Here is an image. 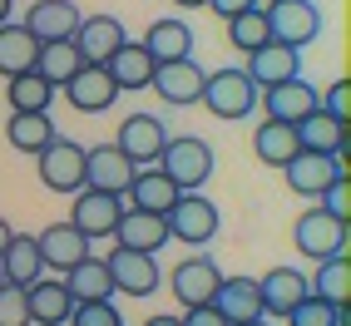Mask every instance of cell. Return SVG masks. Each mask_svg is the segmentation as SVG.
Listing matches in <instances>:
<instances>
[{
  "instance_id": "45",
  "label": "cell",
  "mask_w": 351,
  "mask_h": 326,
  "mask_svg": "<svg viewBox=\"0 0 351 326\" xmlns=\"http://www.w3.org/2000/svg\"><path fill=\"white\" fill-rule=\"evenodd\" d=\"M10 10H15V0H0V25H5V20H15Z\"/></svg>"
},
{
  "instance_id": "22",
  "label": "cell",
  "mask_w": 351,
  "mask_h": 326,
  "mask_svg": "<svg viewBox=\"0 0 351 326\" xmlns=\"http://www.w3.org/2000/svg\"><path fill=\"white\" fill-rule=\"evenodd\" d=\"M307 277L297 267H272L267 277H257V297H263V316H287L302 297H307Z\"/></svg>"
},
{
  "instance_id": "36",
  "label": "cell",
  "mask_w": 351,
  "mask_h": 326,
  "mask_svg": "<svg viewBox=\"0 0 351 326\" xmlns=\"http://www.w3.org/2000/svg\"><path fill=\"white\" fill-rule=\"evenodd\" d=\"M228 40H232V50H243V55H252V50H263V45L272 40V30H267V10H243V15H232L228 20Z\"/></svg>"
},
{
  "instance_id": "41",
  "label": "cell",
  "mask_w": 351,
  "mask_h": 326,
  "mask_svg": "<svg viewBox=\"0 0 351 326\" xmlns=\"http://www.w3.org/2000/svg\"><path fill=\"white\" fill-rule=\"evenodd\" d=\"M322 114H332L337 124H346V114H351V79L341 75L337 84H326V95H322Z\"/></svg>"
},
{
  "instance_id": "2",
  "label": "cell",
  "mask_w": 351,
  "mask_h": 326,
  "mask_svg": "<svg viewBox=\"0 0 351 326\" xmlns=\"http://www.w3.org/2000/svg\"><path fill=\"white\" fill-rule=\"evenodd\" d=\"M198 104H208V114H213V119L238 124V119H247V114L257 109V84L243 75L238 64H232V69H218V75H208Z\"/></svg>"
},
{
  "instance_id": "31",
  "label": "cell",
  "mask_w": 351,
  "mask_h": 326,
  "mask_svg": "<svg viewBox=\"0 0 351 326\" xmlns=\"http://www.w3.org/2000/svg\"><path fill=\"white\" fill-rule=\"evenodd\" d=\"M60 89L55 84H45L35 69H25V75H15L5 79V99H10V114H50Z\"/></svg>"
},
{
  "instance_id": "33",
  "label": "cell",
  "mask_w": 351,
  "mask_h": 326,
  "mask_svg": "<svg viewBox=\"0 0 351 326\" xmlns=\"http://www.w3.org/2000/svg\"><path fill=\"white\" fill-rule=\"evenodd\" d=\"M252 149H257V158H263V163H272V168H287V163L297 158V129L263 119V124L252 129Z\"/></svg>"
},
{
  "instance_id": "7",
  "label": "cell",
  "mask_w": 351,
  "mask_h": 326,
  "mask_svg": "<svg viewBox=\"0 0 351 326\" xmlns=\"http://www.w3.org/2000/svg\"><path fill=\"white\" fill-rule=\"evenodd\" d=\"M169 138H173V134L163 129L158 114H129V119L119 124V138H114V149H119V153L134 163V168H154Z\"/></svg>"
},
{
  "instance_id": "12",
  "label": "cell",
  "mask_w": 351,
  "mask_h": 326,
  "mask_svg": "<svg viewBox=\"0 0 351 326\" xmlns=\"http://www.w3.org/2000/svg\"><path fill=\"white\" fill-rule=\"evenodd\" d=\"M134 163L114 149V144H95V149H84V188H95V193H109V198H124L129 193V183H134Z\"/></svg>"
},
{
  "instance_id": "43",
  "label": "cell",
  "mask_w": 351,
  "mask_h": 326,
  "mask_svg": "<svg viewBox=\"0 0 351 326\" xmlns=\"http://www.w3.org/2000/svg\"><path fill=\"white\" fill-rule=\"evenodd\" d=\"M252 5H257V0H208V10H213L218 20H232V15H243Z\"/></svg>"
},
{
  "instance_id": "6",
  "label": "cell",
  "mask_w": 351,
  "mask_h": 326,
  "mask_svg": "<svg viewBox=\"0 0 351 326\" xmlns=\"http://www.w3.org/2000/svg\"><path fill=\"white\" fill-rule=\"evenodd\" d=\"M267 30H272L277 45H287V50H307L322 35V10L312 0H272L267 5Z\"/></svg>"
},
{
  "instance_id": "24",
  "label": "cell",
  "mask_w": 351,
  "mask_h": 326,
  "mask_svg": "<svg viewBox=\"0 0 351 326\" xmlns=\"http://www.w3.org/2000/svg\"><path fill=\"white\" fill-rule=\"evenodd\" d=\"M30 297V326H69V312H75V297L60 277H40V282L25 287Z\"/></svg>"
},
{
  "instance_id": "38",
  "label": "cell",
  "mask_w": 351,
  "mask_h": 326,
  "mask_svg": "<svg viewBox=\"0 0 351 326\" xmlns=\"http://www.w3.org/2000/svg\"><path fill=\"white\" fill-rule=\"evenodd\" d=\"M69 326H124V316H119L114 301H75Z\"/></svg>"
},
{
  "instance_id": "4",
  "label": "cell",
  "mask_w": 351,
  "mask_h": 326,
  "mask_svg": "<svg viewBox=\"0 0 351 326\" xmlns=\"http://www.w3.org/2000/svg\"><path fill=\"white\" fill-rule=\"evenodd\" d=\"M35 168H40V183L50 193H69L75 198L84 188V149L75 144V138H50L40 153H35Z\"/></svg>"
},
{
  "instance_id": "18",
  "label": "cell",
  "mask_w": 351,
  "mask_h": 326,
  "mask_svg": "<svg viewBox=\"0 0 351 326\" xmlns=\"http://www.w3.org/2000/svg\"><path fill=\"white\" fill-rule=\"evenodd\" d=\"M243 75L257 84V95H263V89H272V84H287V79L302 75V50H287V45L267 40L263 50H252V55H247Z\"/></svg>"
},
{
  "instance_id": "40",
  "label": "cell",
  "mask_w": 351,
  "mask_h": 326,
  "mask_svg": "<svg viewBox=\"0 0 351 326\" xmlns=\"http://www.w3.org/2000/svg\"><path fill=\"white\" fill-rule=\"evenodd\" d=\"M317 203H322V213H332L337 223H346V227H351V178H337V183H332V188H326Z\"/></svg>"
},
{
  "instance_id": "47",
  "label": "cell",
  "mask_w": 351,
  "mask_h": 326,
  "mask_svg": "<svg viewBox=\"0 0 351 326\" xmlns=\"http://www.w3.org/2000/svg\"><path fill=\"white\" fill-rule=\"evenodd\" d=\"M178 10H193V5H208V0H173Z\"/></svg>"
},
{
  "instance_id": "39",
  "label": "cell",
  "mask_w": 351,
  "mask_h": 326,
  "mask_svg": "<svg viewBox=\"0 0 351 326\" xmlns=\"http://www.w3.org/2000/svg\"><path fill=\"white\" fill-rule=\"evenodd\" d=\"M0 326H30V297H25V287L0 282Z\"/></svg>"
},
{
  "instance_id": "16",
  "label": "cell",
  "mask_w": 351,
  "mask_h": 326,
  "mask_svg": "<svg viewBox=\"0 0 351 326\" xmlns=\"http://www.w3.org/2000/svg\"><path fill=\"white\" fill-rule=\"evenodd\" d=\"M20 25H25L40 45H64V40H75V30H80V5H75V0H35Z\"/></svg>"
},
{
  "instance_id": "25",
  "label": "cell",
  "mask_w": 351,
  "mask_h": 326,
  "mask_svg": "<svg viewBox=\"0 0 351 326\" xmlns=\"http://www.w3.org/2000/svg\"><path fill=\"white\" fill-rule=\"evenodd\" d=\"M104 69H109L114 89H119V95H129V89H149V79H154V69H158V64H154V55L144 50V45L124 40L119 50L104 60Z\"/></svg>"
},
{
  "instance_id": "44",
  "label": "cell",
  "mask_w": 351,
  "mask_h": 326,
  "mask_svg": "<svg viewBox=\"0 0 351 326\" xmlns=\"http://www.w3.org/2000/svg\"><path fill=\"white\" fill-rule=\"evenodd\" d=\"M10 238H15V227H10L5 218H0V252H5V242H10Z\"/></svg>"
},
{
  "instance_id": "15",
  "label": "cell",
  "mask_w": 351,
  "mask_h": 326,
  "mask_svg": "<svg viewBox=\"0 0 351 326\" xmlns=\"http://www.w3.org/2000/svg\"><path fill=\"white\" fill-rule=\"evenodd\" d=\"M35 242H40V258H45V272H55L64 277L75 262H84L89 252H95V242L84 238V232L75 223H50L45 232H35Z\"/></svg>"
},
{
  "instance_id": "1",
  "label": "cell",
  "mask_w": 351,
  "mask_h": 326,
  "mask_svg": "<svg viewBox=\"0 0 351 326\" xmlns=\"http://www.w3.org/2000/svg\"><path fill=\"white\" fill-rule=\"evenodd\" d=\"M213 163L218 158H213V149H208V138H193V134L169 138L163 153H158V168L178 183V193H198L203 183L213 178Z\"/></svg>"
},
{
  "instance_id": "46",
  "label": "cell",
  "mask_w": 351,
  "mask_h": 326,
  "mask_svg": "<svg viewBox=\"0 0 351 326\" xmlns=\"http://www.w3.org/2000/svg\"><path fill=\"white\" fill-rule=\"evenodd\" d=\"M144 326H178V316H149Z\"/></svg>"
},
{
  "instance_id": "49",
  "label": "cell",
  "mask_w": 351,
  "mask_h": 326,
  "mask_svg": "<svg viewBox=\"0 0 351 326\" xmlns=\"http://www.w3.org/2000/svg\"><path fill=\"white\" fill-rule=\"evenodd\" d=\"M0 282H5V277H0Z\"/></svg>"
},
{
  "instance_id": "19",
  "label": "cell",
  "mask_w": 351,
  "mask_h": 326,
  "mask_svg": "<svg viewBox=\"0 0 351 326\" xmlns=\"http://www.w3.org/2000/svg\"><path fill=\"white\" fill-rule=\"evenodd\" d=\"M228 326H247L263 316V297H257V277H223L213 301H208Z\"/></svg>"
},
{
  "instance_id": "8",
  "label": "cell",
  "mask_w": 351,
  "mask_h": 326,
  "mask_svg": "<svg viewBox=\"0 0 351 326\" xmlns=\"http://www.w3.org/2000/svg\"><path fill=\"white\" fill-rule=\"evenodd\" d=\"M203 84H208V69L189 55V60H169V64H158L154 69V79L149 89L163 99V104H173V109H189L203 99Z\"/></svg>"
},
{
  "instance_id": "48",
  "label": "cell",
  "mask_w": 351,
  "mask_h": 326,
  "mask_svg": "<svg viewBox=\"0 0 351 326\" xmlns=\"http://www.w3.org/2000/svg\"><path fill=\"white\" fill-rule=\"evenodd\" d=\"M247 326H272V321H267V316H257V321H247Z\"/></svg>"
},
{
  "instance_id": "13",
  "label": "cell",
  "mask_w": 351,
  "mask_h": 326,
  "mask_svg": "<svg viewBox=\"0 0 351 326\" xmlns=\"http://www.w3.org/2000/svg\"><path fill=\"white\" fill-rule=\"evenodd\" d=\"M119 218H124V198H109V193H95V188H80L75 193V208H69V223H75L89 242L114 238Z\"/></svg>"
},
{
  "instance_id": "5",
  "label": "cell",
  "mask_w": 351,
  "mask_h": 326,
  "mask_svg": "<svg viewBox=\"0 0 351 326\" xmlns=\"http://www.w3.org/2000/svg\"><path fill=\"white\" fill-rule=\"evenodd\" d=\"M292 242H297L302 258L326 262V258H337V252L351 247V227L337 223L332 213H322V208H307V213L297 218V227H292Z\"/></svg>"
},
{
  "instance_id": "17",
  "label": "cell",
  "mask_w": 351,
  "mask_h": 326,
  "mask_svg": "<svg viewBox=\"0 0 351 326\" xmlns=\"http://www.w3.org/2000/svg\"><path fill=\"white\" fill-rule=\"evenodd\" d=\"M129 35H124V20L119 15H80V30H75V50L84 64H104L114 50H119Z\"/></svg>"
},
{
  "instance_id": "9",
  "label": "cell",
  "mask_w": 351,
  "mask_h": 326,
  "mask_svg": "<svg viewBox=\"0 0 351 326\" xmlns=\"http://www.w3.org/2000/svg\"><path fill=\"white\" fill-rule=\"evenodd\" d=\"M282 173H287V188L297 198H322L337 178H346V153H302L297 149V158Z\"/></svg>"
},
{
  "instance_id": "21",
  "label": "cell",
  "mask_w": 351,
  "mask_h": 326,
  "mask_svg": "<svg viewBox=\"0 0 351 326\" xmlns=\"http://www.w3.org/2000/svg\"><path fill=\"white\" fill-rule=\"evenodd\" d=\"M169 223H163V213H138V208H124L119 227H114V247H129V252H154L169 247Z\"/></svg>"
},
{
  "instance_id": "35",
  "label": "cell",
  "mask_w": 351,
  "mask_h": 326,
  "mask_svg": "<svg viewBox=\"0 0 351 326\" xmlns=\"http://www.w3.org/2000/svg\"><path fill=\"white\" fill-rule=\"evenodd\" d=\"M5 138H10L15 153H40L55 138V124H50V114H10Z\"/></svg>"
},
{
  "instance_id": "3",
  "label": "cell",
  "mask_w": 351,
  "mask_h": 326,
  "mask_svg": "<svg viewBox=\"0 0 351 326\" xmlns=\"http://www.w3.org/2000/svg\"><path fill=\"white\" fill-rule=\"evenodd\" d=\"M163 223H169V238H178L183 247H208L218 238V203L213 198H203V193H183L169 213H163Z\"/></svg>"
},
{
  "instance_id": "30",
  "label": "cell",
  "mask_w": 351,
  "mask_h": 326,
  "mask_svg": "<svg viewBox=\"0 0 351 326\" xmlns=\"http://www.w3.org/2000/svg\"><path fill=\"white\" fill-rule=\"evenodd\" d=\"M297 149L302 153H346V124H337L332 114H307L297 124Z\"/></svg>"
},
{
  "instance_id": "20",
  "label": "cell",
  "mask_w": 351,
  "mask_h": 326,
  "mask_svg": "<svg viewBox=\"0 0 351 326\" xmlns=\"http://www.w3.org/2000/svg\"><path fill=\"white\" fill-rule=\"evenodd\" d=\"M60 95L69 99V109H80V114H104V109H114L119 89H114V79H109L104 64H84L80 75L60 89Z\"/></svg>"
},
{
  "instance_id": "34",
  "label": "cell",
  "mask_w": 351,
  "mask_h": 326,
  "mask_svg": "<svg viewBox=\"0 0 351 326\" xmlns=\"http://www.w3.org/2000/svg\"><path fill=\"white\" fill-rule=\"evenodd\" d=\"M84 69V60H80V50L75 45H40V60H35V75L45 79V84H55V89H64L69 79H75Z\"/></svg>"
},
{
  "instance_id": "14",
  "label": "cell",
  "mask_w": 351,
  "mask_h": 326,
  "mask_svg": "<svg viewBox=\"0 0 351 326\" xmlns=\"http://www.w3.org/2000/svg\"><path fill=\"white\" fill-rule=\"evenodd\" d=\"M109 277H114V292H124V297H154L158 282H163V272L158 262L149 258V252H129V247H114L109 258H104Z\"/></svg>"
},
{
  "instance_id": "50",
  "label": "cell",
  "mask_w": 351,
  "mask_h": 326,
  "mask_svg": "<svg viewBox=\"0 0 351 326\" xmlns=\"http://www.w3.org/2000/svg\"><path fill=\"white\" fill-rule=\"evenodd\" d=\"M267 5H272V0H267Z\"/></svg>"
},
{
  "instance_id": "23",
  "label": "cell",
  "mask_w": 351,
  "mask_h": 326,
  "mask_svg": "<svg viewBox=\"0 0 351 326\" xmlns=\"http://www.w3.org/2000/svg\"><path fill=\"white\" fill-rule=\"evenodd\" d=\"M124 198H129L124 208H138V213H169L183 193H178V183L154 163V168H138V173H134V183H129Z\"/></svg>"
},
{
  "instance_id": "28",
  "label": "cell",
  "mask_w": 351,
  "mask_h": 326,
  "mask_svg": "<svg viewBox=\"0 0 351 326\" xmlns=\"http://www.w3.org/2000/svg\"><path fill=\"white\" fill-rule=\"evenodd\" d=\"M40 60V40L20 25V20H5L0 25V75L15 79V75H25V69H35Z\"/></svg>"
},
{
  "instance_id": "42",
  "label": "cell",
  "mask_w": 351,
  "mask_h": 326,
  "mask_svg": "<svg viewBox=\"0 0 351 326\" xmlns=\"http://www.w3.org/2000/svg\"><path fill=\"white\" fill-rule=\"evenodd\" d=\"M178 326H228V321H223L213 307H189V312L178 316Z\"/></svg>"
},
{
  "instance_id": "29",
  "label": "cell",
  "mask_w": 351,
  "mask_h": 326,
  "mask_svg": "<svg viewBox=\"0 0 351 326\" xmlns=\"http://www.w3.org/2000/svg\"><path fill=\"white\" fill-rule=\"evenodd\" d=\"M144 50L154 55V64H169V60H189L193 55V30L183 25V20L173 15V20H154L149 25V35L138 40Z\"/></svg>"
},
{
  "instance_id": "10",
  "label": "cell",
  "mask_w": 351,
  "mask_h": 326,
  "mask_svg": "<svg viewBox=\"0 0 351 326\" xmlns=\"http://www.w3.org/2000/svg\"><path fill=\"white\" fill-rule=\"evenodd\" d=\"M218 282H223V272H218V262L208 258V252H193V258H183L169 272V292L183 301V312H189V307H208L213 292H218Z\"/></svg>"
},
{
  "instance_id": "26",
  "label": "cell",
  "mask_w": 351,
  "mask_h": 326,
  "mask_svg": "<svg viewBox=\"0 0 351 326\" xmlns=\"http://www.w3.org/2000/svg\"><path fill=\"white\" fill-rule=\"evenodd\" d=\"M0 277H5L10 287H30L45 277V258H40V242L30 238V232H15V238L5 242V252H0Z\"/></svg>"
},
{
  "instance_id": "37",
  "label": "cell",
  "mask_w": 351,
  "mask_h": 326,
  "mask_svg": "<svg viewBox=\"0 0 351 326\" xmlns=\"http://www.w3.org/2000/svg\"><path fill=\"white\" fill-rule=\"evenodd\" d=\"M282 321H287V326H346L351 316H346V307H332V301H322V297L307 292Z\"/></svg>"
},
{
  "instance_id": "32",
  "label": "cell",
  "mask_w": 351,
  "mask_h": 326,
  "mask_svg": "<svg viewBox=\"0 0 351 326\" xmlns=\"http://www.w3.org/2000/svg\"><path fill=\"white\" fill-rule=\"evenodd\" d=\"M312 297L332 301V307H346L351 301V252H337V258L317 262V277H312Z\"/></svg>"
},
{
  "instance_id": "11",
  "label": "cell",
  "mask_w": 351,
  "mask_h": 326,
  "mask_svg": "<svg viewBox=\"0 0 351 326\" xmlns=\"http://www.w3.org/2000/svg\"><path fill=\"white\" fill-rule=\"evenodd\" d=\"M322 109V89H312L307 79H287V84H272V89H263V119H272V124H302L307 114H317Z\"/></svg>"
},
{
  "instance_id": "27",
  "label": "cell",
  "mask_w": 351,
  "mask_h": 326,
  "mask_svg": "<svg viewBox=\"0 0 351 326\" xmlns=\"http://www.w3.org/2000/svg\"><path fill=\"white\" fill-rule=\"evenodd\" d=\"M60 282L69 287V297H75V301H114V277H109V267H104L99 252H89L84 262H75Z\"/></svg>"
}]
</instances>
